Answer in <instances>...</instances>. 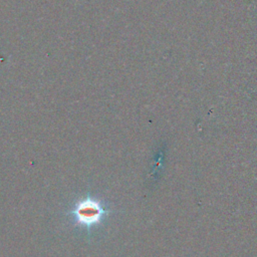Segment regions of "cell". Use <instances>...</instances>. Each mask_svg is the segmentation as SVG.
Returning <instances> with one entry per match:
<instances>
[{"label":"cell","mask_w":257,"mask_h":257,"mask_svg":"<svg viewBox=\"0 0 257 257\" xmlns=\"http://www.w3.org/2000/svg\"><path fill=\"white\" fill-rule=\"evenodd\" d=\"M109 213L103 205L87 196L85 199L77 202L70 214L73 215L77 224L85 226L87 229L98 224L104 215Z\"/></svg>","instance_id":"obj_1"}]
</instances>
